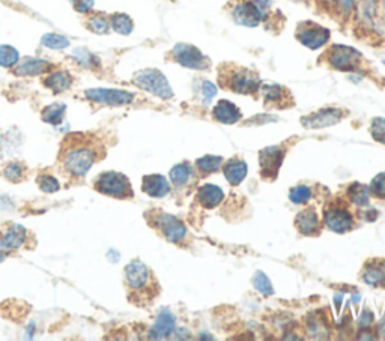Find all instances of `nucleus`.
Here are the masks:
<instances>
[{"mask_svg":"<svg viewBox=\"0 0 385 341\" xmlns=\"http://www.w3.org/2000/svg\"><path fill=\"white\" fill-rule=\"evenodd\" d=\"M104 157L105 146L97 134H68L59 147V170L69 179H82Z\"/></svg>","mask_w":385,"mask_h":341,"instance_id":"obj_1","label":"nucleus"},{"mask_svg":"<svg viewBox=\"0 0 385 341\" xmlns=\"http://www.w3.org/2000/svg\"><path fill=\"white\" fill-rule=\"evenodd\" d=\"M125 286L128 299L134 305L145 307L151 304L158 294V283L149 268L142 262H131L125 268Z\"/></svg>","mask_w":385,"mask_h":341,"instance_id":"obj_2","label":"nucleus"},{"mask_svg":"<svg viewBox=\"0 0 385 341\" xmlns=\"http://www.w3.org/2000/svg\"><path fill=\"white\" fill-rule=\"evenodd\" d=\"M230 69L221 68L220 83L223 88L235 92L240 95H255L260 89V79L255 71L247 68L229 65Z\"/></svg>","mask_w":385,"mask_h":341,"instance_id":"obj_3","label":"nucleus"},{"mask_svg":"<svg viewBox=\"0 0 385 341\" xmlns=\"http://www.w3.org/2000/svg\"><path fill=\"white\" fill-rule=\"evenodd\" d=\"M133 83L137 88H140L149 94L156 95L161 99H172L173 90L169 84L166 75L158 69H143L133 77Z\"/></svg>","mask_w":385,"mask_h":341,"instance_id":"obj_4","label":"nucleus"},{"mask_svg":"<svg viewBox=\"0 0 385 341\" xmlns=\"http://www.w3.org/2000/svg\"><path fill=\"white\" fill-rule=\"evenodd\" d=\"M94 188L98 192H101V194L110 196L114 199L125 200L134 197V192L133 188H131L128 177L118 172H104L99 175L94 184Z\"/></svg>","mask_w":385,"mask_h":341,"instance_id":"obj_5","label":"nucleus"},{"mask_svg":"<svg viewBox=\"0 0 385 341\" xmlns=\"http://www.w3.org/2000/svg\"><path fill=\"white\" fill-rule=\"evenodd\" d=\"M146 220H148V223L151 224V227L157 229L167 241L181 242L182 239L187 236L186 226H184L176 216L171 214L160 212V211L146 212Z\"/></svg>","mask_w":385,"mask_h":341,"instance_id":"obj_6","label":"nucleus"},{"mask_svg":"<svg viewBox=\"0 0 385 341\" xmlns=\"http://www.w3.org/2000/svg\"><path fill=\"white\" fill-rule=\"evenodd\" d=\"M327 59L330 66L336 69V71L342 73H353L357 71L361 64V53L349 45L334 44L333 47H330L327 53Z\"/></svg>","mask_w":385,"mask_h":341,"instance_id":"obj_7","label":"nucleus"},{"mask_svg":"<svg viewBox=\"0 0 385 341\" xmlns=\"http://www.w3.org/2000/svg\"><path fill=\"white\" fill-rule=\"evenodd\" d=\"M172 56L176 64L195 71H208L211 68V60L197 47L191 44H176L172 50Z\"/></svg>","mask_w":385,"mask_h":341,"instance_id":"obj_8","label":"nucleus"},{"mask_svg":"<svg viewBox=\"0 0 385 341\" xmlns=\"http://www.w3.org/2000/svg\"><path fill=\"white\" fill-rule=\"evenodd\" d=\"M295 36L304 47L310 50H319L323 45L328 44L331 32L327 27L319 26L318 23L303 21L298 25Z\"/></svg>","mask_w":385,"mask_h":341,"instance_id":"obj_9","label":"nucleus"},{"mask_svg":"<svg viewBox=\"0 0 385 341\" xmlns=\"http://www.w3.org/2000/svg\"><path fill=\"white\" fill-rule=\"evenodd\" d=\"M230 15L236 25L256 27L265 20V10L259 8L253 0H236L230 10Z\"/></svg>","mask_w":385,"mask_h":341,"instance_id":"obj_10","label":"nucleus"},{"mask_svg":"<svg viewBox=\"0 0 385 341\" xmlns=\"http://www.w3.org/2000/svg\"><path fill=\"white\" fill-rule=\"evenodd\" d=\"M29 231L18 224H8L0 230V259L20 250L27 242Z\"/></svg>","mask_w":385,"mask_h":341,"instance_id":"obj_11","label":"nucleus"},{"mask_svg":"<svg viewBox=\"0 0 385 341\" xmlns=\"http://www.w3.org/2000/svg\"><path fill=\"white\" fill-rule=\"evenodd\" d=\"M84 97L92 101V103L104 104L110 107L127 105L134 101V94L121 89H103V88L89 89L84 92Z\"/></svg>","mask_w":385,"mask_h":341,"instance_id":"obj_12","label":"nucleus"},{"mask_svg":"<svg viewBox=\"0 0 385 341\" xmlns=\"http://www.w3.org/2000/svg\"><path fill=\"white\" fill-rule=\"evenodd\" d=\"M343 110L342 108H336V107H328V108H322L319 112H314L309 116H304L301 119L303 127L307 129H318V128H327V127H333L336 123L340 122L343 119Z\"/></svg>","mask_w":385,"mask_h":341,"instance_id":"obj_13","label":"nucleus"},{"mask_svg":"<svg viewBox=\"0 0 385 341\" xmlns=\"http://www.w3.org/2000/svg\"><path fill=\"white\" fill-rule=\"evenodd\" d=\"M283 158L284 151L280 146H271L262 149L259 153L260 175L264 176L265 179H275V176L279 175Z\"/></svg>","mask_w":385,"mask_h":341,"instance_id":"obj_14","label":"nucleus"},{"mask_svg":"<svg viewBox=\"0 0 385 341\" xmlns=\"http://www.w3.org/2000/svg\"><path fill=\"white\" fill-rule=\"evenodd\" d=\"M260 95L264 98V103L266 107H274V108H286L294 104L290 92L275 83H268V84H260Z\"/></svg>","mask_w":385,"mask_h":341,"instance_id":"obj_15","label":"nucleus"},{"mask_svg":"<svg viewBox=\"0 0 385 341\" xmlns=\"http://www.w3.org/2000/svg\"><path fill=\"white\" fill-rule=\"evenodd\" d=\"M323 218H325L327 227L336 231V233H346V231H349L353 226V218L351 212L348 209L340 206H333L331 209H327Z\"/></svg>","mask_w":385,"mask_h":341,"instance_id":"obj_16","label":"nucleus"},{"mask_svg":"<svg viewBox=\"0 0 385 341\" xmlns=\"http://www.w3.org/2000/svg\"><path fill=\"white\" fill-rule=\"evenodd\" d=\"M212 118L220 123L232 125V123H236L243 118V114L234 103H230L227 99H221L212 108Z\"/></svg>","mask_w":385,"mask_h":341,"instance_id":"obj_17","label":"nucleus"},{"mask_svg":"<svg viewBox=\"0 0 385 341\" xmlns=\"http://www.w3.org/2000/svg\"><path fill=\"white\" fill-rule=\"evenodd\" d=\"M295 226L299 233L304 236H314L319 233V218L314 209L309 207L306 211L299 212L295 218Z\"/></svg>","mask_w":385,"mask_h":341,"instance_id":"obj_18","label":"nucleus"},{"mask_svg":"<svg viewBox=\"0 0 385 341\" xmlns=\"http://www.w3.org/2000/svg\"><path fill=\"white\" fill-rule=\"evenodd\" d=\"M175 331V317L169 312V310H163L157 317V322L153 325L152 329L149 331V338L152 340H160L166 338Z\"/></svg>","mask_w":385,"mask_h":341,"instance_id":"obj_19","label":"nucleus"},{"mask_svg":"<svg viewBox=\"0 0 385 341\" xmlns=\"http://www.w3.org/2000/svg\"><path fill=\"white\" fill-rule=\"evenodd\" d=\"M142 190L146 192V194L151 197H164L169 194L171 191V187H169V182L164 176L161 175H151V176H145L143 182H142Z\"/></svg>","mask_w":385,"mask_h":341,"instance_id":"obj_20","label":"nucleus"},{"mask_svg":"<svg viewBox=\"0 0 385 341\" xmlns=\"http://www.w3.org/2000/svg\"><path fill=\"white\" fill-rule=\"evenodd\" d=\"M363 280L372 288L385 286V260H372L366 263L363 270Z\"/></svg>","mask_w":385,"mask_h":341,"instance_id":"obj_21","label":"nucleus"},{"mask_svg":"<svg viewBox=\"0 0 385 341\" xmlns=\"http://www.w3.org/2000/svg\"><path fill=\"white\" fill-rule=\"evenodd\" d=\"M73 75L68 71H53L44 79V86L49 88L53 94H62L73 86Z\"/></svg>","mask_w":385,"mask_h":341,"instance_id":"obj_22","label":"nucleus"},{"mask_svg":"<svg viewBox=\"0 0 385 341\" xmlns=\"http://www.w3.org/2000/svg\"><path fill=\"white\" fill-rule=\"evenodd\" d=\"M249 172V167L247 164L243 160H238V158H232L229 160L225 167H223V173L226 176V181L230 185H240L244 179L245 176H247Z\"/></svg>","mask_w":385,"mask_h":341,"instance_id":"obj_23","label":"nucleus"},{"mask_svg":"<svg viewBox=\"0 0 385 341\" xmlns=\"http://www.w3.org/2000/svg\"><path fill=\"white\" fill-rule=\"evenodd\" d=\"M223 199H225V194H223L221 188H219L217 185L206 184L197 191V201L206 209H214L215 206H219Z\"/></svg>","mask_w":385,"mask_h":341,"instance_id":"obj_24","label":"nucleus"},{"mask_svg":"<svg viewBox=\"0 0 385 341\" xmlns=\"http://www.w3.org/2000/svg\"><path fill=\"white\" fill-rule=\"evenodd\" d=\"M53 65L47 60L42 59H26L23 64H20L14 69L15 75L20 77H29V75H40L44 73L51 71Z\"/></svg>","mask_w":385,"mask_h":341,"instance_id":"obj_25","label":"nucleus"},{"mask_svg":"<svg viewBox=\"0 0 385 341\" xmlns=\"http://www.w3.org/2000/svg\"><path fill=\"white\" fill-rule=\"evenodd\" d=\"M109 20H110V27L119 35H129L134 30V21L131 20V17L127 14H122V12L112 14Z\"/></svg>","mask_w":385,"mask_h":341,"instance_id":"obj_26","label":"nucleus"},{"mask_svg":"<svg viewBox=\"0 0 385 341\" xmlns=\"http://www.w3.org/2000/svg\"><path fill=\"white\" fill-rule=\"evenodd\" d=\"M65 112H66V105L62 103H56L45 107L42 110L41 118L44 122L51 123V125H59V123H62L64 121Z\"/></svg>","mask_w":385,"mask_h":341,"instance_id":"obj_27","label":"nucleus"},{"mask_svg":"<svg viewBox=\"0 0 385 341\" xmlns=\"http://www.w3.org/2000/svg\"><path fill=\"white\" fill-rule=\"evenodd\" d=\"M86 26L90 32H94L97 35H105L109 34L110 20L109 17H105L104 14H92L86 21Z\"/></svg>","mask_w":385,"mask_h":341,"instance_id":"obj_28","label":"nucleus"},{"mask_svg":"<svg viewBox=\"0 0 385 341\" xmlns=\"http://www.w3.org/2000/svg\"><path fill=\"white\" fill-rule=\"evenodd\" d=\"M221 164H223V158L214 157V155H206V157H202L196 161L197 170L202 175H210V173L217 172V170L221 167Z\"/></svg>","mask_w":385,"mask_h":341,"instance_id":"obj_29","label":"nucleus"},{"mask_svg":"<svg viewBox=\"0 0 385 341\" xmlns=\"http://www.w3.org/2000/svg\"><path fill=\"white\" fill-rule=\"evenodd\" d=\"M192 175V170L188 164H178L171 170V181L176 187H182L186 185Z\"/></svg>","mask_w":385,"mask_h":341,"instance_id":"obj_30","label":"nucleus"},{"mask_svg":"<svg viewBox=\"0 0 385 341\" xmlns=\"http://www.w3.org/2000/svg\"><path fill=\"white\" fill-rule=\"evenodd\" d=\"M348 196L352 203L357 206L367 205L369 201V188L363 184H352L348 190Z\"/></svg>","mask_w":385,"mask_h":341,"instance_id":"obj_31","label":"nucleus"},{"mask_svg":"<svg viewBox=\"0 0 385 341\" xmlns=\"http://www.w3.org/2000/svg\"><path fill=\"white\" fill-rule=\"evenodd\" d=\"M2 175L5 179L11 181V182H21L26 176V168H25V166L20 164V162H11V164H8L3 168Z\"/></svg>","mask_w":385,"mask_h":341,"instance_id":"obj_32","label":"nucleus"},{"mask_svg":"<svg viewBox=\"0 0 385 341\" xmlns=\"http://www.w3.org/2000/svg\"><path fill=\"white\" fill-rule=\"evenodd\" d=\"M20 59L18 51L11 45H0V66L12 68Z\"/></svg>","mask_w":385,"mask_h":341,"instance_id":"obj_33","label":"nucleus"},{"mask_svg":"<svg viewBox=\"0 0 385 341\" xmlns=\"http://www.w3.org/2000/svg\"><path fill=\"white\" fill-rule=\"evenodd\" d=\"M73 58L75 59L77 64L84 66V68H89V69L97 68L99 65V60H98V58L95 56V54H92L90 51L83 50V49L75 50L73 53Z\"/></svg>","mask_w":385,"mask_h":341,"instance_id":"obj_34","label":"nucleus"},{"mask_svg":"<svg viewBox=\"0 0 385 341\" xmlns=\"http://www.w3.org/2000/svg\"><path fill=\"white\" fill-rule=\"evenodd\" d=\"M42 45L51 50H64L69 47V40L62 35L58 34H47L42 36Z\"/></svg>","mask_w":385,"mask_h":341,"instance_id":"obj_35","label":"nucleus"},{"mask_svg":"<svg viewBox=\"0 0 385 341\" xmlns=\"http://www.w3.org/2000/svg\"><path fill=\"white\" fill-rule=\"evenodd\" d=\"M253 284H255V288L262 294H265V296H269V294L274 293L273 284H271V281H269V278L264 273H260V270H258L255 277H253Z\"/></svg>","mask_w":385,"mask_h":341,"instance_id":"obj_36","label":"nucleus"},{"mask_svg":"<svg viewBox=\"0 0 385 341\" xmlns=\"http://www.w3.org/2000/svg\"><path fill=\"white\" fill-rule=\"evenodd\" d=\"M36 182H38V187H40L44 192H56L60 190V184L55 176L40 175Z\"/></svg>","mask_w":385,"mask_h":341,"instance_id":"obj_37","label":"nucleus"},{"mask_svg":"<svg viewBox=\"0 0 385 341\" xmlns=\"http://www.w3.org/2000/svg\"><path fill=\"white\" fill-rule=\"evenodd\" d=\"M310 197H312L310 188L309 187H303V185L292 188V191L289 192V199H290V201H294L295 205L306 203V201L310 200Z\"/></svg>","mask_w":385,"mask_h":341,"instance_id":"obj_38","label":"nucleus"},{"mask_svg":"<svg viewBox=\"0 0 385 341\" xmlns=\"http://www.w3.org/2000/svg\"><path fill=\"white\" fill-rule=\"evenodd\" d=\"M371 134L376 142L385 144V119L375 118L371 123Z\"/></svg>","mask_w":385,"mask_h":341,"instance_id":"obj_39","label":"nucleus"},{"mask_svg":"<svg viewBox=\"0 0 385 341\" xmlns=\"http://www.w3.org/2000/svg\"><path fill=\"white\" fill-rule=\"evenodd\" d=\"M369 191H372L375 197L385 200V172L375 177L371 187H369Z\"/></svg>","mask_w":385,"mask_h":341,"instance_id":"obj_40","label":"nucleus"},{"mask_svg":"<svg viewBox=\"0 0 385 341\" xmlns=\"http://www.w3.org/2000/svg\"><path fill=\"white\" fill-rule=\"evenodd\" d=\"M202 97H203V103L205 105H210L211 101L217 95V86L212 81H203L202 83Z\"/></svg>","mask_w":385,"mask_h":341,"instance_id":"obj_41","label":"nucleus"},{"mask_svg":"<svg viewBox=\"0 0 385 341\" xmlns=\"http://www.w3.org/2000/svg\"><path fill=\"white\" fill-rule=\"evenodd\" d=\"M74 10L77 12H89L94 8V0H71Z\"/></svg>","mask_w":385,"mask_h":341,"instance_id":"obj_42","label":"nucleus"},{"mask_svg":"<svg viewBox=\"0 0 385 341\" xmlns=\"http://www.w3.org/2000/svg\"><path fill=\"white\" fill-rule=\"evenodd\" d=\"M338 11H340L343 15H348L352 12L353 6H356V0H334Z\"/></svg>","mask_w":385,"mask_h":341,"instance_id":"obj_43","label":"nucleus"},{"mask_svg":"<svg viewBox=\"0 0 385 341\" xmlns=\"http://www.w3.org/2000/svg\"><path fill=\"white\" fill-rule=\"evenodd\" d=\"M372 323V313L371 312H364L363 316L360 317V320H358V325L361 328H364V327H369V325Z\"/></svg>","mask_w":385,"mask_h":341,"instance_id":"obj_44","label":"nucleus"},{"mask_svg":"<svg viewBox=\"0 0 385 341\" xmlns=\"http://www.w3.org/2000/svg\"><path fill=\"white\" fill-rule=\"evenodd\" d=\"M259 8H262V10H266V8H269L273 5V0H253Z\"/></svg>","mask_w":385,"mask_h":341,"instance_id":"obj_45","label":"nucleus"}]
</instances>
